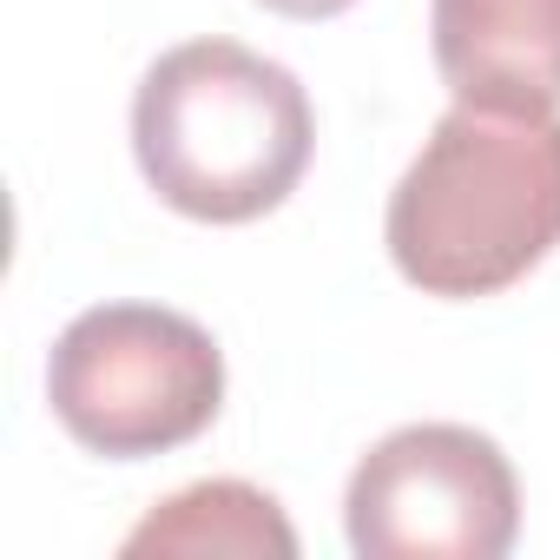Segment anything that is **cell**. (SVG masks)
<instances>
[{
  "label": "cell",
  "mask_w": 560,
  "mask_h": 560,
  "mask_svg": "<svg viewBox=\"0 0 560 560\" xmlns=\"http://www.w3.org/2000/svg\"><path fill=\"white\" fill-rule=\"evenodd\" d=\"M383 244L422 298H494L560 244V113L455 100L389 191Z\"/></svg>",
  "instance_id": "1"
},
{
  "label": "cell",
  "mask_w": 560,
  "mask_h": 560,
  "mask_svg": "<svg viewBox=\"0 0 560 560\" xmlns=\"http://www.w3.org/2000/svg\"><path fill=\"white\" fill-rule=\"evenodd\" d=\"M317 145L311 93L237 40H185L159 54L132 93V152L145 185L198 224H250L277 211Z\"/></svg>",
  "instance_id": "2"
},
{
  "label": "cell",
  "mask_w": 560,
  "mask_h": 560,
  "mask_svg": "<svg viewBox=\"0 0 560 560\" xmlns=\"http://www.w3.org/2000/svg\"><path fill=\"white\" fill-rule=\"evenodd\" d=\"M47 402L80 448L106 462H145L198 442L218 422L224 350L178 311L100 304L60 330L47 357Z\"/></svg>",
  "instance_id": "3"
},
{
  "label": "cell",
  "mask_w": 560,
  "mask_h": 560,
  "mask_svg": "<svg viewBox=\"0 0 560 560\" xmlns=\"http://www.w3.org/2000/svg\"><path fill=\"white\" fill-rule=\"evenodd\" d=\"M343 527L363 560H501L521 534V481L494 435L409 422L357 462Z\"/></svg>",
  "instance_id": "4"
},
{
  "label": "cell",
  "mask_w": 560,
  "mask_h": 560,
  "mask_svg": "<svg viewBox=\"0 0 560 560\" xmlns=\"http://www.w3.org/2000/svg\"><path fill=\"white\" fill-rule=\"evenodd\" d=\"M429 34L455 100L560 113V0H429Z\"/></svg>",
  "instance_id": "5"
},
{
  "label": "cell",
  "mask_w": 560,
  "mask_h": 560,
  "mask_svg": "<svg viewBox=\"0 0 560 560\" xmlns=\"http://www.w3.org/2000/svg\"><path fill=\"white\" fill-rule=\"evenodd\" d=\"M126 553H231V560H298V534L264 488L250 481H191L165 494L126 540Z\"/></svg>",
  "instance_id": "6"
},
{
  "label": "cell",
  "mask_w": 560,
  "mask_h": 560,
  "mask_svg": "<svg viewBox=\"0 0 560 560\" xmlns=\"http://www.w3.org/2000/svg\"><path fill=\"white\" fill-rule=\"evenodd\" d=\"M270 14H284V21H337V14H350L357 0H264Z\"/></svg>",
  "instance_id": "7"
}]
</instances>
